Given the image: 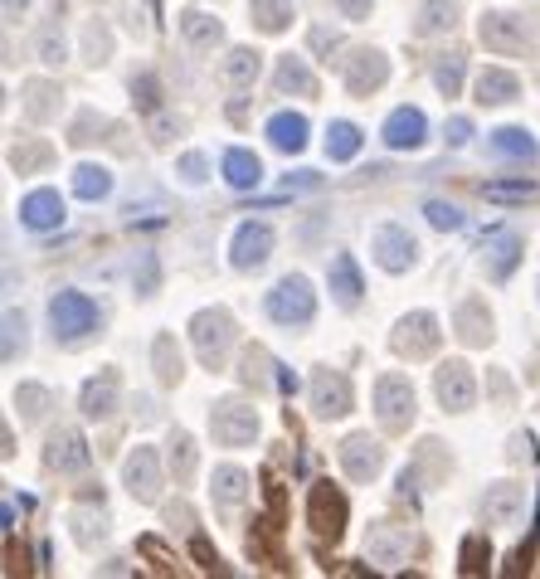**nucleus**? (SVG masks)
<instances>
[{"label":"nucleus","instance_id":"a878e982","mask_svg":"<svg viewBox=\"0 0 540 579\" xmlns=\"http://www.w3.org/2000/svg\"><path fill=\"white\" fill-rule=\"evenodd\" d=\"M263 132H268V142L278 146V151L297 156V151L307 146V132H312V127H307V117H302V112H273Z\"/></svg>","mask_w":540,"mask_h":579},{"label":"nucleus","instance_id":"bf43d9fd","mask_svg":"<svg viewBox=\"0 0 540 579\" xmlns=\"http://www.w3.org/2000/svg\"><path fill=\"white\" fill-rule=\"evenodd\" d=\"M468 137H472V122L468 117H453L448 122V146H468Z\"/></svg>","mask_w":540,"mask_h":579},{"label":"nucleus","instance_id":"bb28decb","mask_svg":"<svg viewBox=\"0 0 540 579\" xmlns=\"http://www.w3.org/2000/svg\"><path fill=\"white\" fill-rule=\"evenodd\" d=\"M326 283H331V297L341 302V307H356L365 283H360V268L351 254H336L331 258V268H326Z\"/></svg>","mask_w":540,"mask_h":579},{"label":"nucleus","instance_id":"6ab92c4d","mask_svg":"<svg viewBox=\"0 0 540 579\" xmlns=\"http://www.w3.org/2000/svg\"><path fill=\"white\" fill-rule=\"evenodd\" d=\"M365 555H370V565H404V555H409V526H390V521H380V526H370V536H365Z\"/></svg>","mask_w":540,"mask_h":579},{"label":"nucleus","instance_id":"39448f33","mask_svg":"<svg viewBox=\"0 0 540 579\" xmlns=\"http://www.w3.org/2000/svg\"><path fill=\"white\" fill-rule=\"evenodd\" d=\"M375 419H380V429H409L414 424V385H409V375H380L375 380Z\"/></svg>","mask_w":540,"mask_h":579},{"label":"nucleus","instance_id":"20e7f679","mask_svg":"<svg viewBox=\"0 0 540 579\" xmlns=\"http://www.w3.org/2000/svg\"><path fill=\"white\" fill-rule=\"evenodd\" d=\"M210 434L219 448H249L258 438V409L244 399H215L210 409Z\"/></svg>","mask_w":540,"mask_h":579},{"label":"nucleus","instance_id":"603ef678","mask_svg":"<svg viewBox=\"0 0 540 579\" xmlns=\"http://www.w3.org/2000/svg\"><path fill=\"white\" fill-rule=\"evenodd\" d=\"M176 171H180V176H185L190 185H200V181H205V171H210V161H205L200 151H185V156L176 161Z\"/></svg>","mask_w":540,"mask_h":579},{"label":"nucleus","instance_id":"a18cd8bd","mask_svg":"<svg viewBox=\"0 0 540 579\" xmlns=\"http://www.w3.org/2000/svg\"><path fill=\"white\" fill-rule=\"evenodd\" d=\"M239 380H244V385H253V390L273 385V361H268V356H263V351L253 346L249 356H244V370H239Z\"/></svg>","mask_w":540,"mask_h":579},{"label":"nucleus","instance_id":"ea45409f","mask_svg":"<svg viewBox=\"0 0 540 579\" xmlns=\"http://www.w3.org/2000/svg\"><path fill=\"white\" fill-rule=\"evenodd\" d=\"M433 83H438L443 98H458V88H463V54H458V49L433 59Z\"/></svg>","mask_w":540,"mask_h":579},{"label":"nucleus","instance_id":"c03bdc74","mask_svg":"<svg viewBox=\"0 0 540 579\" xmlns=\"http://www.w3.org/2000/svg\"><path fill=\"white\" fill-rule=\"evenodd\" d=\"M424 219H429L433 229H443V234L463 229V210H458L453 200H424Z\"/></svg>","mask_w":540,"mask_h":579},{"label":"nucleus","instance_id":"9d476101","mask_svg":"<svg viewBox=\"0 0 540 579\" xmlns=\"http://www.w3.org/2000/svg\"><path fill=\"white\" fill-rule=\"evenodd\" d=\"M433 395L443 409H453V414H463L477 404V380H472V365L468 361H443L433 370Z\"/></svg>","mask_w":540,"mask_h":579},{"label":"nucleus","instance_id":"7c9ffc66","mask_svg":"<svg viewBox=\"0 0 540 579\" xmlns=\"http://www.w3.org/2000/svg\"><path fill=\"white\" fill-rule=\"evenodd\" d=\"M151 370H156V385H180V375H185V365H180V346L171 331H161L156 341H151Z\"/></svg>","mask_w":540,"mask_h":579},{"label":"nucleus","instance_id":"423d86ee","mask_svg":"<svg viewBox=\"0 0 540 579\" xmlns=\"http://www.w3.org/2000/svg\"><path fill=\"white\" fill-rule=\"evenodd\" d=\"M370 254H375V263L385 268V273H409L414 263H419V239L404 229V224H380L375 234H370Z\"/></svg>","mask_w":540,"mask_h":579},{"label":"nucleus","instance_id":"13d9d810","mask_svg":"<svg viewBox=\"0 0 540 579\" xmlns=\"http://www.w3.org/2000/svg\"><path fill=\"white\" fill-rule=\"evenodd\" d=\"M112 49V39L98 30V25H88V54H93V64H103V54Z\"/></svg>","mask_w":540,"mask_h":579},{"label":"nucleus","instance_id":"72a5a7b5","mask_svg":"<svg viewBox=\"0 0 540 579\" xmlns=\"http://www.w3.org/2000/svg\"><path fill=\"white\" fill-rule=\"evenodd\" d=\"M458 25V5L453 0H424L414 10V35H443Z\"/></svg>","mask_w":540,"mask_h":579},{"label":"nucleus","instance_id":"052dcab7","mask_svg":"<svg viewBox=\"0 0 540 579\" xmlns=\"http://www.w3.org/2000/svg\"><path fill=\"white\" fill-rule=\"evenodd\" d=\"M288 190H322V176H317V171H292Z\"/></svg>","mask_w":540,"mask_h":579},{"label":"nucleus","instance_id":"de8ad7c7","mask_svg":"<svg viewBox=\"0 0 540 579\" xmlns=\"http://www.w3.org/2000/svg\"><path fill=\"white\" fill-rule=\"evenodd\" d=\"M156 283H161V263H156V254H142L137 258V268H132V288L142 292V297H151Z\"/></svg>","mask_w":540,"mask_h":579},{"label":"nucleus","instance_id":"412c9836","mask_svg":"<svg viewBox=\"0 0 540 579\" xmlns=\"http://www.w3.org/2000/svg\"><path fill=\"white\" fill-rule=\"evenodd\" d=\"M273 88H278L283 98H317V73L307 69L302 54H283L278 69H273Z\"/></svg>","mask_w":540,"mask_h":579},{"label":"nucleus","instance_id":"864d4df0","mask_svg":"<svg viewBox=\"0 0 540 579\" xmlns=\"http://www.w3.org/2000/svg\"><path fill=\"white\" fill-rule=\"evenodd\" d=\"M161 215H166V205H161V200H142V205L132 200V205H127V219H132V224H156Z\"/></svg>","mask_w":540,"mask_h":579},{"label":"nucleus","instance_id":"7ed1b4c3","mask_svg":"<svg viewBox=\"0 0 540 579\" xmlns=\"http://www.w3.org/2000/svg\"><path fill=\"white\" fill-rule=\"evenodd\" d=\"M190 341H195V356L200 365H219L229 361V346H234V317L224 312V307H205V312H195L190 317Z\"/></svg>","mask_w":540,"mask_h":579},{"label":"nucleus","instance_id":"393cba45","mask_svg":"<svg viewBox=\"0 0 540 579\" xmlns=\"http://www.w3.org/2000/svg\"><path fill=\"white\" fill-rule=\"evenodd\" d=\"M210 492H215L219 511H239L244 497H249V472L234 468V463H219V468L210 472Z\"/></svg>","mask_w":540,"mask_h":579},{"label":"nucleus","instance_id":"4d7b16f0","mask_svg":"<svg viewBox=\"0 0 540 579\" xmlns=\"http://www.w3.org/2000/svg\"><path fill=\"white\" fill-rule=\"evenodd\" d=\"M331 5L341 10V20H365L375 10V0H331Z\"/></svg>","mask_w":540,"mask_h":579},{"label":"nucleus","instance_id":"c9c22d12","mask_svg":"<svg viewBox=\"0 0 540 579\" xmlns=\"http://www.w3.org/2000/svg\"><path fill=\"white\" fill-rule=\"evenodd\" d=\"M59 98H64V88H59V83H44V78L25 83V112H30L35 122H49V117H59Z\"/></svg>","mask_w":540,"mask_h":579},{"label":"nucleus","instance_id":"a19ab883","mask_svg":"<svg viewBox=\"0 0 540 579\" xmlns=\"http://www.w3.org/2000/svg\"><path fill=\"white\" fill-rule=\"evenodd\" d=\"M73 541L78 545L108 541V516L103 511H73Z\"/></svg>","mask_w":540,"mask_h":579},{"label":"nucleus","instance_id":"a211bd4d","mask_svg":"<svg viewBox=\"0 0 540 579\" xmlns=\"http://www.w3.org/2000/svg\"><path fill=\"white\" fill-rule=\"evenodd\" d=\"M117 399H122V380H117V370H98V375L83 385L78 409H83V419H112V414H117Z\"/></svg>","mask_w":540,"mask_h":579},{"label":"nucleus","instance_id":"5fc2aeb1","mask_svg":"<svg viewBox=\"0 0 540 579\" xmlns=\"http://www.w3.org/2000/svg\"><path fill=\"white\" fill-rule=\"evenodd\" d=\"M482 570V536H468L463 541V575H477Z\"/></svg>","mask_w":540,"mask_h":579},{"label":"nucleus","instance_id":"f704fd0d","mask_svg":"<svg viewBox=\"0 0 540 579\" xmlns=\"http://www.w3.org/2000/svg\"><path fill=\"white\" fill-rule=\"evenodd\" d=\"M73 195H78V200H88V205H93V200H108V195H112V171H108V166L83 161V166L73 171Z\"/></svg>","mask_w":540,"mask_h":579},{"label":"nucleus","instance_id":"5701e85b","mask_svg":"<svg viewBox=\"0 0 540 579\" xmlns=\"http://www.w3.org/2000/svg\"><path fill=\"white\" fill-rule=\"evenodd\" d=\"M516 258H521V239H516L511 229H492V234L482 239V263H487V273H492L497 283H502V278H511Z\"/></svg>","mask_w":540,"mask_h":579},{"label":"nucleus","instance_id":"e433bc0d","mask_svg":"<svg viewBox=\"0 0 540 579\" xmlns=\"http://www.w3.org/2000/svg\"><path fill=\"white\" fill-rule=\"evenodd\" d=\"M249 15L263 35H283L292 25V0H249Z\"/></svg>","mask_w":540,"mask_h":579},{"label":"nucleus","instance_id":"3c124183","mask_svg":"<svg viewBox=\"0 0 540 579\" xmlns=\"http://www.w3.org/2000/svg\"><path fill=\"white\" fill-rule=\"evenodd\" d=\"M15 404L25 409V419H39V414H44V404H49V395H44L39 385H20V390H15Z\"/></svg>","mask_w":540,"mask_h":579},{"label":"nucleus","instance_id":"6e6552de","mask_svg":"<svg viewBox=\"0 0 540 579\" xmlns=\"http://www.w3.org/2000/svg\"><path fill=\"white\" fill-rule=\"evenodd\" d=\"M307 526L322 541H341V531H346V497H341V487H331V482L312 487V497H307Z\"/></svg>","mask_w":540,"mask_h":579},{"label":"nucleus","instance_id":"4be33fe9","mask_svg":"<svg viewBox=\"0 0 540 579\" xmlns=\"http://www.w3.org/2000/svg\"><path fill=\"white\" fill-rule=\"evenodd\" d=\"M526 507V487H516V482H497V487H487V497H482V516H487V526H511L516 516Z\"/></svg>","mask_w":540,"mask_h":579},{"label":"nucleus","instance_id":"8fccbe9b","mask_svg":"<svg viewBox=\"0 0 540 579\" xmlns=\"http://www.w3.org/2000/svg\"><path fill=\"white\" fill-rule=\"evenodd\" d=\"M132 93H137V103H142V112H161V83H156V73H142V78H132Z\"/></svg>","mask_w":540,"mask_h":579},{"label":"nucleus","instance_id":"79ce46f5","mask_svg":"<svg viewBox=\"0 0 540 579\" xmlns=\"http://www.w3.org/2000/svg\"><path fill=\"white\" fill-rule=\"evenodd\" d=\"M171 472H176V482H190V472H195V443L185 429L171 434Z\"/></svg>","mask_w":540,"mask_h":579},{"label":"nucleus","instance_id":"09e8293b","mask_svg":"<svg viewBox=\"0 0 540 579\" xmlns=\"http://www.w3.org/2000/svg\"><path fill=\"white\" fill-rule=\"evenodd\" d=\"M44 161H49V146H44V142L15 146V151H10V166H15L20 176H30V171H35V166H44Z\"/></svg>","mask_w":540,"mask_h":579},{"label":"nucleus","instance_id":"c85d7f7f","mask_svg":"<svg viewBox=\"0 0 540 579\" xmlns=\"http://www.w3.org/2000/svg\"><path fill=\"white\" fill-rule=\"evenodd\" d=\"M180 39L190 44V49H215L219 39H224V25H219L210 10H180Z\"/></svg>","mask_w":540,"mask_h":579},{"label":"nucleus","instance_id":"49530a36","mask_svg":"<svg viewBox=\"0 0 540 579\" xmlns=\"http://www.w3.org/2000/svg\"><path fill=\"white\" fill-rule=\"evenodd\" d=\"M25 341H30V336H25V317H20L15 307H5V361H15V356L25 351Z\"/></svg>","mask_w":540,"mask_h":579},{"label":"nucleus","instance_id":"2f4dec72","mask_svg":"<svg viewBox=\"0 0 540 579\" xmlns=\"http://www.w3.org/2000/svg\"><path fill=\"white\" fill-rule=\"evenodd\" d=\"M224 181L234 185V190H253V185L263 181V161L244 151V146H229L224 151Z\"/></svg>","mask_w":540,"mask_h":579},{"label":"nucleus","instance_id":"680f3d73","mask_svg":"<svg viewBox=\"0 0 540 579\" xmlns=\"http://www.w3.org/2000/svg\"><path fill=\"white\" fill-rule=\"evenodd\" d=\"M25 5H30V0H5V15H10V20H15V15H20V10H25Z\"/></svg>","mask_w":540,"mask_h":579},{"label":"nucleus","instance_id":"58836bf2","mask_svg":"<svg viewBox=\"0 0 540 579\" xmlns=\"http://www.w3.org/2000/svg\"><path fill=\"white\" fill-rule=\"evenodd\" d=\"M356 151H360L356 122H331V127H326V156H331V161H351Z\"/></svg>","mask_w":540,"mask_h":579},{"label":"nucleus","instance_id":"c756f323","mask_svg":"<svg viewBox=\"0 0 540 579\" xmlns=\"http://www.w3.org/2000/svg\"><path fill=\"white\" fill-rule=\"evenodd\" d=\"M258 59L263 54H253V49H229V59L219 64V83L229 93H249L253 83H258Z\"/></svg>","mask_w":540,"mask_h":579},{"label":"nucleus","instance_id":"cd10ccee","mask_svg":"<svg viewBox=\"0 0 540 579\" xmlns=\"http://www.w3.org/2000/svg\"><path fill=\"white\" fill-rule=\"evenodd\" d=\"M453 326H458V336H463L468 346H487V336H492V312H487V302H482V297H468V302H458V312H453Z\"/></svg>","mask_w":540,"mask_h":579},{"label":"nucleus","instance_id":"6e6d98bb","mask_svg":"<svg viewBox=\"0 0 540 579\" xmlns=\"http://www.w3.org/2000/svg\"><path fill=\"white\" fill-rule=\"evenodd\" d=\"M312 49H322V54H336V49H341V35H336V30H326V25H312Z\"/></svg>","mask_w":540,"mask_h":579},{"label":"nucleus","instance_id":"1a4fd4ad","mask_svg":"<svg viewBox=\"0 0 540 579\" xmlns=\"http://www.w3.org/2000/svg\"><path fill=\"white\" fill-rule=\"evenodd\" d=\"M438 317L433 312H409V317H399L395 336H390V346H395L399 356H409V361H424L438 351Z\"/></svg>","mask_w":540,"mask_h":579},{"label":"nucleus","instance_id":"4468645a","mask_svg":"<svg viewBox=\"0 0 540 579\" xmlns=\"http://www.w3.org/2000/svg\"><path fill=\"white\" fill-rule=\"evenodd\" d=\"M336 458H341V468H346V477H351V482H370L375 472L385 468V448H380V438H370V434L341 438Z\"/></svg>","mask_w":540,"mask_h":579},{"label":"nucleus","instance_id":"ddd939ff","mask_svg":"<svg viewBox=\"0 0 540 579\" xmlns=\"http://www.w3.org/2000/svg\"><path fill=\"white\" fill-rule=\"evenodd\" d=\"M122 482H127V492L137 497V502H161V458H156V448H132L127 453V463H122Z\"/></svg>","mask_w":540,"mask_h":579},{"label":"nucleus","instance_id":"f03ea898","mask_svg":"<svg viewBox=\"0 0 540 579\" xmlns=\"http://www.w3.org/2000/svg\"><path fill=\"white\" fill-rule=\"evenodd\" d=\"M263 312L278 326H307L317 317V292H312V283H307L302 273H288V278H278L273 292L263 297Z\"/></svg>","mask_w":540,"mask_h":579},{"label":"nucleus","instance_id":"f3484780","mask_svg":"<svg viewBox=\"0 0 540 579\" xmlns=\"http://www.w3.org/2000/svg\"><path fill=\"white\" fill-rule=\"evenodd\" d=\"M44 463L54 472H64V477H78V472H88L93 453H88V443H83L78 429H59V434L49 438V448H44Z\"/></svg>","mask_w":540,"mask_h":579},{"label":"nucleus","instance_id":"b1692460","mask_svg":"<svg viewBox=\"0 0 540 579\" xmlns=\"http://www.w3.org/2000/svg\"><path fill=\"white\" fill-rule=\"evenodd\" d=\"M516 98H521V78L511 69H497V64H492V69L477 73V103H482V108H502V103H516Z\"/></svg>","mask_w":540,"mask_h":579},{"label":"nucleus","instance_id":"f8f14e48","mask_svg":"<svg viewBox=\"0 0 540 579\" xmlns=\"http://www.w3.org/2000/svg\"><path fill=\"white\" fill-rule=\"evenodd\" d=\"M351 404H356L351 380H346L341 370L322 365V370L312 375V414H317V419H341V414H351Z\"/></svg>","mask_w":540,"mask_h":579},{"label":"nucleus","instance_id":"2eb2a0df","mask_svg":"<svg viewBox=\"0 0 540 579\" xmlns=\"http://www.w3.org/2000/svg\"><path fill=\"white\" fill-rule=\"evenodd\" d=\"M385 78H390V59H385L380 49H356V54L346 59V93H351V98H370Z\"/></svg>","mask_w":540,"mask_h":579},{"label":"nucleus","instance_id":"f257e3e1","mask_svg":"<svg viewBox=\"0 0 540 579\" xmlns=\"http://www.w3.org/2000/svg\"><path fill=\"white\" fill-rule=\"evenodd\" d=\"M98 322H103V312H98V302H93L88 292L64 288V292L49 297V326H54V341L78 346L88 331H98Z\"/></svg>","mask_w":540,"mask_h":579},{"label":"nucleus","instance_id":"9b49d317","mask_svg":"<svg viewBox=\"0 0 540 579\" xmlns=\"http://www.w3.org/2000/svg\"><path fill=\"white\" fill-rule=\"evenodd\" d=\"M268 258H273V229L258 224V219H244V224L234 229V239H229V263H234L239 273H253V268H263Z\"/></svg>","mask_w":540,"mask_h":579},{"label":"nucleus","instance_id":"473e14b6","mask_svg":"<svg viewBox=\"0 0 540 579\" xmlns=\"http://www.w3.org/2000/svg\"><path fill=\"white\" fill-rule=\"evenodd\" d=\"M487 146H492V156H506V161H536V137L526 127H497Z\"/></svg>","mask_w":540,"mask_h":579},{"label":"nucleus","instance_id":"0eeeda50","mask_svg":"<svg viewBox=\"0 0 540 579\" xmlns=\"http://www.w3.org/2000/svg\"><path fill=\"white\" fill-rule=\"evenodd\" d=\"M477 35H482V44H487L492 54H526V49H531L526 20L511 15V10H487L482 25H477Z\"/></svg>","mask_w":540,"mask_h":579},{"label":"nucleus","instance_id":"dca6fc26","mask_svg":"<svg viewBox=\"0 0 540 579\" xmlns=\"http://www.w3.org/2000/svg\"><path fill=\"white\" fill-rule=\"evenodd\" d=\"M380 137L390 151H419L424 137H429V117L419 108H395L385 117V127H380Z\"/></svg>","mask_w":540,"mask_h":579},{"label":"nucleus","instance_id":"37998d69","mask_svg":"<svg viewBox=\"0 0 540 579\" xmlns=\"http://www.w3.org/2000/svg\"><path fill=\"white\" fill-rule=\"evenodd\" d=\"M487 200H536V181L516 176V181H482Z\"/></svg>","mask_w":540,"mask_h":579},{"label":"nucleus","instance_id":"aec40b11","mask_svg":"<svg viewBox=\"0 0 540 579\" xmlns=\"http://www.w3.org/2000/svg\"><path fill=\"white\" fill-rule=\"evenodd\" d=\"M20 224L35 229V234L59 229V224H64V195H59V190H30V195L20 200Z\"/></svg>","mask_w":540,"mask_h":579},{"label":"nucleus","instance_id":"4c0bfd02","mask_svg":"<svg viewBox=\"0 0 540 579\" xmlns=\"http://www.w3.org/2000/svg\"><path fill=\"white\" fill-rule=\"evenodd\" d=\"M35 59L44 64V69H59V64L69 59V39H64L59 25H44V30L35 35Z\"/></svg>","mask_w":540,"mask_h":579}]
</instances>
